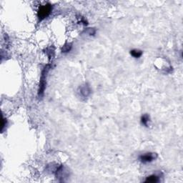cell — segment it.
<instances>
[{
  "label": "cell",
  "instance_id": "obj_1",
  "mask_svg": "<svg viewBox=\"0 0 183 183\" xmlns=\"http://www.w3.org/2000/svg\"><path fill=\"white\" fill-rule=\"evenodd\" d=\"M49 69V65L48 64V65L45 66L44 69L42 70V76H41L40 78V82H39V88L38 92V95L39 97H42V96H43L44 95V92H45V87H46V77Z\"/></svg>",
  "mask_w": 183,
  "mask_h": 183
},
{
  "label": "cell",
  "instance_id": "obj_3",
  "mask_svg": "<svg viewBox=\"0 0 183 183\" xmlns=\"http://www.w3.org/2000/svg\"><path fill=\"white\" fill-rule=\"evenodd\" d=\"M157 154L152 153V152H147V153H145L144 155H142L140 157V160L143 163L151 162L153 160H155L157 158Z\"/></svg>",
  "mask_w": 183,
  "mask_h": 183
},
{
  "label": "cell",
  "instance_id": "obj_2",
  "mask_svg": "<svg viewBox=\"0 0 183 183\" xmlns=\"http://www.w3.org/2000/svg\"><path fill=\"white\" fill-rule=\"evenodd\" d=\"M52 10V5L50 4H49V3L45 4V5L40 6L38 10V12H37V16H38L39 20L42 21L43 19H45V18L47 17L50 14Z\"/></svg>",
  "mask_w": 183,
  "mask_h": 183
},
{
  "label": "cell",
  "instance_id": "obj_5",
  "mask_svg": "<svg viewBox=\"0 0 183 183\" xmlns=\"http://www.w3.org/2000/svg\"><path fill=\"white\" fill-rule=\"evenodd\" d=\"M130 54L134 58H140L143 54V52L140 49H132L130 51Z\"/></svg>",
  "mask_w": 183,
  "mask_h": 183
},
{
  "label": "cell",
  "instance_id": "obj_7",
  "mask_svg": "<svg viewBox=\"0 0 183 183\" xmlns=\"http://www.w3.org/2000/svg\"><path fill=\"white\" fill-rule=\"evenodd\" d=\"M149 119H150V118H149V116L147 114H143L141 117L142 124L145 125V126L148 127V122H149Z\"/></svg>",
  "mask_w": 183,
  "mask_h": 183
},
{
  "label": "cell",
  "instance_id": "obj_6",
  "mask_svg": "<svg viewBox=\"0 0 183 183\" xmlns=\"http://www.w3.org/2000/svg\"><path fill=\"white\" fill-rule=\"evenodd\" d=\"M159 180V177L155 175H150V176L147 177V179L145 180V182H157Z\"/></svg>",
  "mask_w": 183,
  "mask_h": 183
},
{
  "label": "cell",
  "instance_id": "obj_8",
  "mask_svg": "<svg viewBox=\"0 0 183 183\" xmlns=\"http://www.w3.org/2000/svg\"><path fill=\"white\" fill-rule=\"evenodd\" d=\"M71 47H72V46H71L70 44H66V45H64V46H63L62 52H69V51L71 49Z\"/></svg>",
  "mask_w": 183,
  "mask_h": 183
},
{
  "label": "cell",
  "instance_id": "obj_4",
  "mask_svg": "<svg viewBox=\"0 0 183 183\" xmlns=\"http://www.w3.org/2000/svg\"><path fill=\"white\" fill-rule=\"evenodd\" d=\"M79 92L82 97L86 98L90 96V95L91 94V89H90V86H88V84H83L79 88Z\"/></svg>",
  "mask_w": 183,
  "mask_h": 183
}]
</instances>
